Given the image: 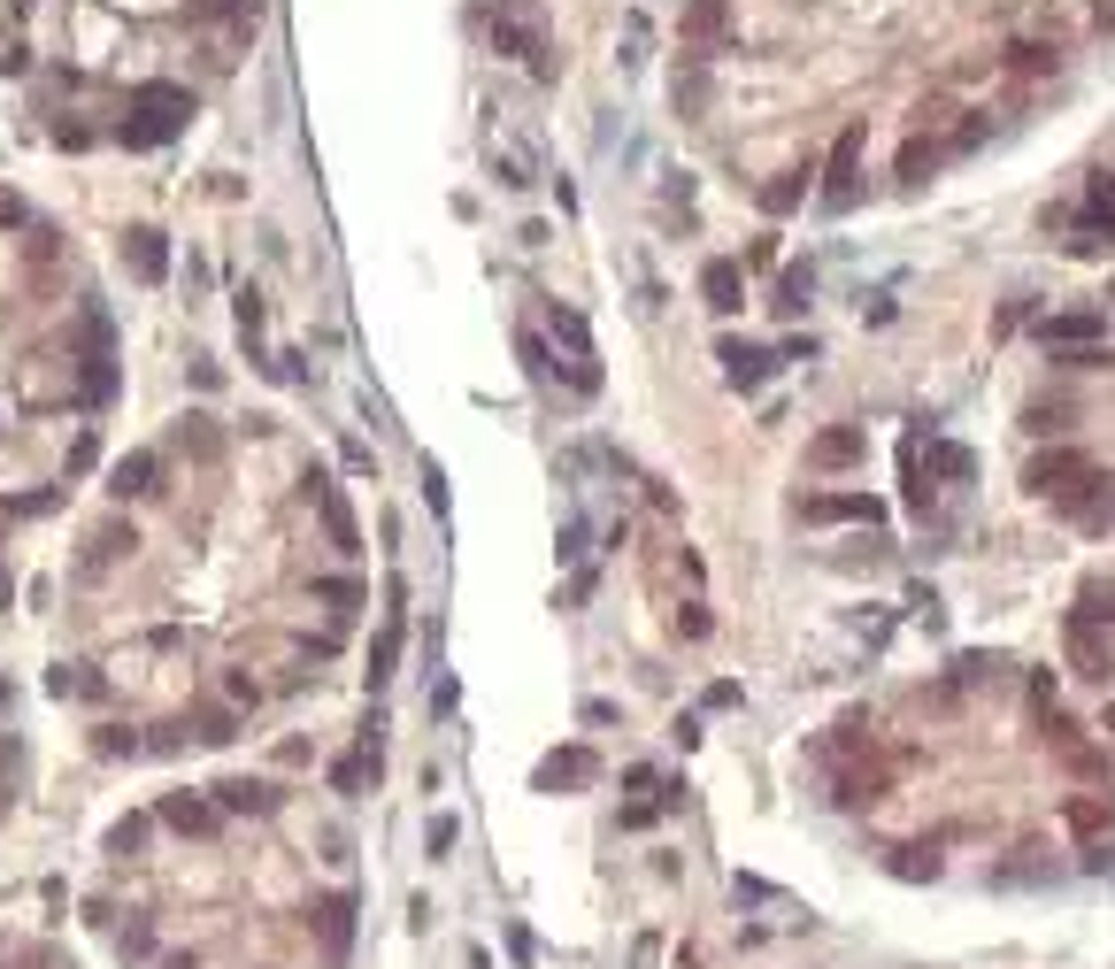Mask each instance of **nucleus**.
Returning <instances> with one entry per match:
<instances>
[{"instance_id":"nucleus-1","label":"nucleus","mask_w":1115,"mask_h":969,"mask_svg":"<svg viewBox=\"0 0 1115 969\" xmlns=\"http://www.w3.org/2000/svg\"><path fill=\"white\" fill-rule=\"evenodd\" d=\"M1023 485H1031L1039 500H1054L1062 515H1077L1085 531H1101V523L1115 515V500L1101 492L1108 478H1101V470H1093V462H1085L1077 447H1054V455H1039V462L1023 470Z\"/></svg>"},{"instance_id":"nucleus-2","label":"nucleus","mask_w":1115,"mask_h":969,"mask_svg":"<svg viewBox=\"0 0 1115 969\" xmlns=\"http://www.w3.org/2000/svg\"><path fill=\"white\" fill-rule=\"evenodd\" d=\"M185 124H192V93H185V85H161V77H147V85H132V116L116 124V139H124L132 155H147V147H169Z\"/></svg>"},{"instance_id":"nucleus-3","label":"nucleus","mask_w":1115,"mask_h":969,"mask_svg":"<svg viewBox=\"0 0 1115 969\" xmlns=\"http://www.w3.org/2000/svg\"><path fill=\"white\" fill-rule=\"evenodd\" d=\"M546 331L570 346V362H562L570 393H601V362H593V331H585V316H577V309H546Z\"/></svg>"},{"instance_id":"nucleus-4","label":"nucleus","mask_w":1115,"mask_h":969,"mask_svg":"<svg viewBox=\"0 0 1115 969\" xmlns=\"http://www.w3.org/2000/svg\"><path fill=\"white\" fill-rule=\"evenodd\" d=\"M492 46H500V54H515V62H523L539 85H554V70H562V62H554V46H546V39L523 23V15H492Z\"/></svg>"},{"instance_id":"nucleus-5","label":"nucleus","mask_w":1115,"mask_h":969,"mask_svg":"<svg viewBox=\"0 0 1115 969\" xmlns=\"http://www.w3.org/2000/svg\"><path fill=\"white\" fill-rule=\"evenodd\" d=\"M155 823H161V831H177V838H216V831H223V808L208 801V793H161Z\"/></svg>"},{"instance_id":"nucleus-6","label":"nucleus","mask_w":1115,"mask_h":969,"mask_svg":"<svg viewBox=\"0 0 1115 969\" xmlns=\"http://www.w3.org/2000/svg\"><path fill=\"white\" fill-rule=\"evenodd\" d=\"M854 192H862V124H846L823 162V208H854Z\"/></svg>"},{"instance_id":"nucleus-7","label":"nucleus","mask_w":1115,"mask_h":969,"mask_svg":"<svg viewBox=\"0 0 1115 969\" xmlns=\"http://www.w3.org/2000/svg\"><path fill=\"white\" fill-rule=\"evenodd\" d=\"M354 916H362V893H323L316 908H309V924H316L323 955H331V969L346 962V947H354Z\"/></svg>"},{"instance_id":"nucleus-8","label":"nucleus","mask_w":1115,"mask_h":969,"mask_svg":"<svg viewBox=\"0 0 1115 969\" xmlns=\"http://www.w3.org/2000/svg\"><path fill=\"white\" fill-rule=\"evenodd\" d=\"M593 778H601L593 747H554V754L531 770V785H539V793H577V785H593Z\"/></svg>"},{"instance_id":"nucleus-9","label":"nucleus","mask_w":1115,"mask_h":969,"mask_svg":"<svg viewBox=\"0 0 1115 969\" xmlns=\"http://www.w3.org/2000/svg\"><path fill=\"white\" fill-rule=\"evenodd\" d=\"M208 801L223 808V815H278V808H285V785H270V778H223V785H208Z\"/></svg>"},{"instance_id":"nucleus-10","label":"nucleus","mask_w":1115,"mask_h":969,"mask_svg":"<svg viewBox=\"0 0 1115 969\" xmlns=\"http://www.w3.org/2000/svg\"><path fill=\"white\" fill-rule=\"evenodd\" d=\"M800 515L807 523H885V500H869V492H815V500H800Z\"/></svg>"},{"instance_id":"nucleus-11","label":"nucleus","mask_w":1115,"mask_h":969,"mask_svg":"<svg viewBox=\"0 0 1115 969\" xmlns=\"http://www.w3.org/2000/svg\"><path fill=\"white\" fill-rule=\"evenodd\" d=\"M108 492H116V500H155L161 492V455L155 447H132V455L108 470Z\"/></svg>"},{"instance_id":"nucleus-12","label":"nucleus","mask_w":1115,"mask_h":969,"mask_svg":"<svg viewBox=\"0 0 1115 969\" xmlns=\"http://www.w3.org/2000/svg\"><path fill=\"white\" fill-rule=\"evenodd\" d=\"M124 270H132L139 285H161V278H169V239H161L155 223L124 231Z\"/></svg>"},{"instance_id":"nucleus-13","label":"nucleus","mask_w":1115,"mask_h":969,"mask_svg":"<svg viewBox=\"0 0 1115 969\" xmlns=\"http://www.w3.org/2000/svg\"><path fill=\"white\" fill-rule=\"evenodd\" d=\"M716 362H723L731 393H754V385L770 377V362H778V354H762V346H747V338H716Z\"/></svg>"},{"instance_id":"nucleus-14","label":"nucleus","mask_w":1115,"mask_h":969,"mask_svg":"<svg viewBox=\"0 0 1115 969\" xmlns=\"http://www.w3.org/2000/svg\"><path fill=\"white\" fill-rule=\"evenodd\" d=\"M309 500H316V515H323V531H331V546H338V554H354V546H362V539H354V515H346L338 485L323 478V470H309Z\"/></svg>"},{"instance_id":"nucleus-15","label":"nucleus","mask_w":1115,"mask_h":969,"mask_svg":"<svg viewBox=\"0 0 1115 969\" xmlns=\"http://www.w3.org/2000/svg\"><path fill=\"white\" fill-rule=\"evenodd\" d=\"M1077 247L1093 254V247H1115V177H1093V192H1085V223H1077Z\"/></svg>"},{"instance_id":"nucleus-16","label":"nucleus","mask_w":1115,"mask_h":969,"mask_svg":"<svg viewBox=\"0 0 1115 969\" xmlns=\"http://www.w3.org/2000/svg\"><path fill=\"white\" fill-rule=\"evenodd\" d=\"M700 301H708V309H716V316H731V309H739V301H747V270H739V262H731V254H716V262H708V270H700Z\"/></svg>"},{"instance_id":"nucleus-17","label":"nucleus","mask_w":1115,"mask_h":969,"mask_svg":"<svg viewBox=\"0 0 1115 969\" xmlns=\"http://www.w3.org/2000/svg\"><path fill=\"white\" fill-rule=\"evenodd\" d=\"M177 447H185L200 470H216V462H223V431H216V416H208V408H185V416H177Z\"/></svg>"},{"instance_id":"nucleus-18","label":"nucleus","mask_w":1115,"mask_h":969,"mask_svg":"<svg viewBox=\"0 0 1115 969\" xmlns=\"http://www.w3.org/2000/svg\"><path fill=\"white\" fill-rule=\"evenodd\" d=\"M862 455H869V439H862L854 424H838V431H815V439H807V462H815V470H854Z\"/></svg>"},{"instance_id":"nucleus-19","label":"nucleus","mask_w":1115,"mask_h":969,"mask_svg":"<svg viewBox=\"0 0 1115 969\" xmlns=\"http://www.w3.org/2000/svg\"><path fill=\"white\" fill-rule=\"evenodd\" d=\"M893 770H900V762H862V770H838V793H831V801H838V808H869V801H885Z\"/></svg>"},{"instance_id":"nucleus-20","label":"nucleus","mask_w":1115,"mask_h":969,"mask_svg":"<svg viewBox=\"0 0 1115 969\" xmlns=\"http://www.w3.org/2000/svg\"><path fill=\"white\" fill-rule=\"evenodd\" d=\"M1070 669L1093 677V685H1108V639H1101V624H1085V616H1070Z\"/></svg>"},{"instance_id":"nucleus-21","label":"nucleus","mask_w":1115,"mask_h":969,"mask_svg":"<svg viewBox=\"0 0 1115 969\" xmlns=\"http://www.w3.org/2000/svg\"><path fill=\"white\" fill-rule=\"evenodd\" d=\"M46 692L54 700H108V677L85 661H46Z\"/></svg>"},{"instance_id":"nucleus-22","label":"nucleus","mask_w":1115,"mask_h":969,"mask_svg":"<svg viewBox=\"0 0 1115 969\" xmlns=\"http://www.w3.org/2000/svg\"><path fill=\"white\" fill-rule=\"evenodd\" d=\"M400 639H408V616L393 608V616H385V632L369 639V692H385V685H393V669H400Z\"/></svg>"},{"instance_id":"nucleus-23","label":"nucleus","mask_w":1115,"mask_h":969,"mask_svg":"<svg viewBox=\"0 0 1115 969\" xmlns=\"http://www.w3.org/2000/svg\"><path fill=\"white\" fill-rule=\"evenodd\" d=\"M231 323H239V338H247V362L254 369H270V346H262V323H270V309H262V293L247 285V293H231Z\"/></svg>"},{"instance_id":"nucleus-24","label":"nucleus","mask_w":1115,"mask_h":969,"mask_svg":"<svg viewBox=\"0 0 1115 969\" xmlns=\"http://www.w3.org/2000/svg\"><path fill=\"white\" fill-rule=\"evenodd\" d=\"M723 23H731V0H692V8L677 15V39H685V46H708V39H723Z\"/></svg>"},{"instance_id":"nucleus-25","label":"nucleus","mask_w":1115,"mask_h":969,"mask_svg":"<svg viewBox=\"0 0 1115 969\" xmlns=\"http://www.w3.org/2000/svg\"><path fill=\"white\" fill-rule=\"evenodd\" d=\"M1039 338H1046V346H1062V354H1070V346H1093V338H1101V316H1093V309L1046 316V323H1039Z\"/></svg>"},{"instance_id":"nucleus-26","label":"nucleus","mask_w":1115,"mask_h":969,"mask_svg":"<svg viewBox=\"0 0 1115 969\" xmlns=\"http://www.w3.org/2000/svg\"><path fill=\"white\" fill-rule=\"evenodd\" d=\"M1062 823H1070L1077 838H1101V831H1115V801H1093V793H1077V801H1062Z\"/></svg>"},{"instance_id":"nucleus-27","label":"nucleus","mask_w":1115,"mask_h":969,"mask_svg":"<svg viewBox=\"0 0 1115 969\" xmlns=\"http://www.w3.org/2000/svg\"><path fill=\"white\" fill-rule=\"evenodd\" d=\"M807 177H815L807 162H800V169H785V177H770V185H762V216H793L800 200H807Z\"/></svg>"},{"instance_id":"nucleus-28","label":"nucleus","mask_w":1115,"mask_h":969,"mask_svg":"<svg viewBox=\"0 0 1115 969\" xmlns=\"http://www.w3.org/2000/svg\"><path fill=\"white\" fill-rule=\"evenodd\" d=\"M947 155H955L947 139H908V147H900V177H908V185H924V177H931Z\"/></svg>"},{"instance_id":"nucleus-29","label":"nucleus","mask_w":1115,"mask_h":969,"mask_svg":"<svg viewBox=\"0 0 1115 969\" xmlns=\"http://www.w3.org/2000/svg\"><path fill=\"white\" fill-rule=\"evenodd\" d=\"M708 108V70H700V54H685V70H677V116H700Z\"/></svg>"},{"instance_id":"nucleus-30","label":"nucleus","mask_w":1115,"mask_h":969,"mask_svg":"<svg viewBox=\"0 0 1115 969\" xmlns=\"http://www.w3.org/2000/svg\"><path fill=\"white\" fill-rule=\"evenodd\" d=\"M192 739H200V747H231V739H239V716H231V708H200V716H192Z\"/></svg>"},{"instance_id":"nucleus-31","label":"nucleus","mask_w":1115,"mask_h":969,"mask_svg":"<svg viewBox=\"0 0 1115 969\" xmlns=\"http://www.w3.org/2000/svg\"><path fill=\"white\" fill-rule=\"evenodd\" d=\"M885 869L893 877H939V854L931 846H885Z\"/></svg>"},{"instance_id":"nucleus-32","label":"nucleus","mask_w":1115,"mask_h":969,"mask_svg":"<svg viewBox=\"0 0 1115 969\" xmlns=\"http://www.w3.org/2000/svg\"><path fill=\"white\" fill-rule=\"evenodd\" d=\"M515 354H523V377H531V385H554V362H546V338H539V331H515Z\"/></svg>"},{"instance_id":"nucleus-33","label":"nucleus","mask_w":1115,"mask_h":969,"mask_svg":"<svg viewBox=\"0 0 1115 969\" xmlns=\"http://www.w3.org/2000/svg\"><path fill=\"white\" fill-rule=\"evenodd\" d=\"M93 754H101V762H132V754H147V747H139L124 723H101V731H93Z\"/></svg>"},{"instance_id":"nucleus-34","label":"nucleus","mask_w":1115,"mask_h":969,"mask_svg":"<svg viewBox=\"0 0 1115 969\" xmlns=\"http://www.w3.org/2000/svg\"><path fill=\"white\" fill-rule=\"evenodd\" d=\"M455 838H462V815H447V808H439V815L424 823V854H431V862H447V854H455Z\"/></svg>"},{"instance_id":"nucleus-35","label":"nucleus","mask_w":1115,"mask_h":969,"mask_svg":"<svg viewBox=\"0 0 1115 969\" xmlns=\"http://www.w3.org/2000/svg\"><path fill=\"white\" fill-rule=\"evenodd\" d=\"M807 293H815V270H807V262L778 278V309H785V316H800V309H807Z\"/></svg>"},{"instance_id":"nucleus-36","label":"nucleus","mask_w":1115,"mask_h":969,"mask_svg":"<svg viewBox=\"0 0 1115 969\" xmlns=\"http://www.w3.org/2000/svg\"><path fill=\"white\" fill-rule=\"evenodd\" d=\"M1008 70H1023V77H1054V46L1023 39V46H1008Z\"/></svg>"},{"instance_id":"nucleus-37","label":"nucleus","mask_w":1115,"mask_h":969,"mask_svg":"<svg viewBox=\"0 0 1115 969\" xmlns=\"http://www.w3.org/2000/svg\"><path fill=\"white\" fill-rule=\"evenodd\" d=\"M101 400H116V362L108 354L85 362V408H101Z\"/></svg>"},{"instance_id":"nucleus-38","label":"nucleus","mask_w":1115,"mask_h":969,"mask_svg":"<svg viewBox=\"0 0 1115 969\" xmlns=\"http://www.w3.org/2000/svg\"><path fill=\"white\" fill-rule=\"evenodd\" d=\"M309 593L331 601V608H346V601H362V577H309Z\"/></svg>"},{"instance_id":"nucleus-39","label":"nucleus","mask_w":1115,"mask_h":969,"mask_svg":"<svg viewBox=\"0 0 1115 969\" xmlns=\"http://www.w3.org/2000/svg\"><path fill=\"white\" fill-rule=\"evenodd\" d=\"M1039 877H1054V869L1039 862V846H1023V862H1008V869H1000V885H1039Z\"/></svg>"},{"instance_id":"nucleus-40","label":"nucleus","mask_w":1115,"mask_h":969,"mask_svg":"<svg viewBox=\"0 0 1115 969\" xmlns=\"http://www.w3.org/2000/svg\"><path fill=\"white\" fill-rule=\"evenodd\" d=\"M116 955H124V962H147V955H155V931H147V924L116 931Z\"/></svg>"},{"instance_id":"nucleus-41","label":"nucleus","mask_w":1115,"mask_h":969,"mask_svg":"<svg viewBox=\"0 0 1115 969\" xmlns=\"http://www.w3.org/2000/svg\"><path fill=\"white\" fill-rule=\"evenodd\" d=\"M139 838H147V815H124V823H116V831H108V854H132V846H139Z\"/></svg>"},{"instance_id":"nucleus-42","label":"nucleus","mask_w":1115,"mask_h":969,"mask_svg":"<svg viewBox=\"0 0 1115 969\" xmlns=\"http://www.w3.org/2000/svg\"><path fill=\"white\" fill-rule=\"evenodd\" d=\"M492 177H500V185H508V192H523V185H531V177H523V155H508V147H500V155H492Z\"/></svg>"},{"instance_id":"nucleus-43","label":"nucleus","mask_w":1115,"mask_h":969,"mask_svg":"<svg viewBox=\"0 0 1115 969\" xmlns=\"http://www.w3.org/2000/svg\"><path fill=\"white\" fill-rule=\"evenodd\" d=\"M185 15H254V0H185Z\"/></svg>"},{"instance_id":"nucleus-44","label":"nucleus","mask_w":1115,"mask_h":969,"mask_svg":"<svg viewBox=\"0 0 1115 969\" xmlns=\"http://www.w3.org/2000/svg\"><path fill=\"white\" fill-rule=\"evenodd\" d=\"M931 462H939V478H969V470H977V462H969V447H939Z\"/></svg>"},{"instance_id":"nucleus-45","label":"nucleus","mask_w":1115,"mask_h":969,"mask_svg":"<svg viewBox=\"0 0 1115 969\" xmlns=\"http://www.w3.org/2000/svg\"><path fill=\"white\" fill-rule=\"evenodd\" d=\"M677 632H685V639H708L716 624H708V608H700V601H685V616H677Z\"/></svg>"},{"instance_id":"nucleus-46","label":"nucleus","mask_w":1115,"mask_h":969,"mask_svg":"<svg viewBox=\"0 0 1115 969\" xmlns=\"http://www.w3.org/2000/svg\"><path fill=\"white\" fill-rule=\"evenodd\" d=\"M424 500L447 515V470H439V462H424Z\"/></svg>"},{"instance_id":"nucleus-47","label":"nucleus","mask_w":1115,"mask_h":969,"mask_svg":"<svg viewBox=\"0 0 1115 969\" xmlns=\"http://www.w3.org/2000/svg\"><path fill=\"white\" fill-rule=\"evenodd\" d=\"M700 700H708V708H739V700H747V692H739V685H731V677H716V685H708V692H700Z\"/></svg>"},{"instance_id":"nucleus-48","label":"nucleus","mask_w":1115,"mask_h":969,"mask_svg":"<svg viewBox=\"0 0 1115 969\" xmlns=\"http://www.w3.org/2000/svg\"><path fill=\"white\" fill-rule=\"evenodd\" d=\"M0 223H15V231H31V223H39V216H31V208H23V200H15V192H0Z\"/></svg>"},{"instance_id":"nucleus-49","label":"nucleus","mask_w":1115,"mask_h":969,"mask_svg":"<svg viewBox=\"0 0 1115 969\" xmlns=\"http://www.w3.org/2000/svg\"><path fill=\"white\" fill-rule=\"evenodd\" d=\"M0 70H8V77H23V70H31V46H23V39H8V54H0Z\"/></svg>"},{"instance_id":"nucleus-50","label":"nucleus","mask_w":1115,"mask_h":969,"mask_svg":"<svg viewBox=\"0 0 1115 969\" xmlns=\"http://www.w3.org/2000/svg\"><path fill=\"white\" fill-rule=\"evenodd\" d=\"M161 969H200V955H161Z\"/></svg>"},{"instance_id":"nucleus-51","label":"nucleus","mask_w":1115,"mask_h":969,"mask_svg":"<svg viewBox=\"0 0 1115 969\" xmlns=\"http://www.w3.org/2000/svg\"><path fill=\"white\" fill-rule=\"evenodd\" d=\"M8 601H15V577H8V570H0V608H8Z\"/></svg>"},{"instance_id":"nucleus-52","label":"nucleus","mask_w":1115,"mask_h":969,"mask_svg":"<svg viewBox=\"0 0 1115 969\" xmlns=\"http://www.w3.org/2000/svg\"><path fill=\"white\" fill-rule=\"evenodd\" d=\"M1101 731H1108V739H1115V700H1108V716H1101Z\"/></svg>"}]
</instances>
